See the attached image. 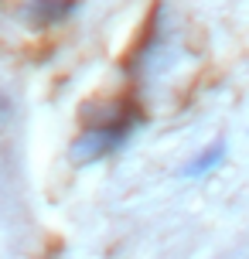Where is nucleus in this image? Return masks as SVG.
<instances>
[{"label": "nucleus", "instance_id": "obj_2", "mask_svg": "<svg viewBox=\"0 0 249 259\" xmlns=\"http://www.w3.org/2000/svg\"><path fill=\"white\" fill-rule=\"evenodd\" d=\"M225 154H229V143L225 140H212L209 147H201L195 157H188V164L181 167V178L195 181V178H209L215 167L225 164Z\"/></svg>", "mask_w": 249, "mask_h": 259}, {"label": "nucleus", "instance_id": "obj_3", "mask_svg": "<svg viewBox=\"0 0 249 259\" xmlns=\"http://www.w3.org/2000/svg\"><path fill=\"white\" fill-rule=\"evenodd\" d=\"M79 7V0H31L27 7V24L31 27H55L68 21V14Z\"/></svg>", "mask_w": 249, "mask_h": 259}, {"label": "nucleus", "instance_id": "obj_1", "mask_svg": "<svg viewBox=\"0 0 249 259\" xmlns=\"http://www.w3.org/2000/svg\"><path fill=\"white\" fill-rule=\"evenodd\" d=\"M140 126V113L137 109H119L113 116H106L103 123H96L92 130H86L79 137V154L82 160H99V157L119 150L123 143L133 137V130Z\"/></svg>", "mask_w": 249, "mask_h": 259}]
</instances>
